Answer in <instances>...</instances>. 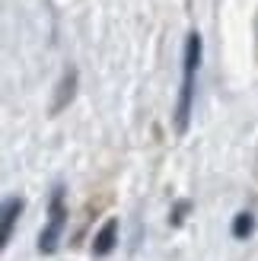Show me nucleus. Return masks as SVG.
Returning <instances> with one entry per match:
<instances>
[{
    "label": "nucleus",
    "mask_w": 258,
    "mask_h": 261,
    "mask_svg": "<svg viewBox=\"0 0 258 261\" xmlns=\"http://www.w3.org/2000/svg\"><path fill=\"white\" fill-rule=\"evenodd\" d=\"M201 67V35L188 32L185 38V55H182V86H178V102H175V130L185 134L191 121V102H195V76Z\"/></svg>",
    "instance_id": "1"
},
{
    "label": "nucleus",
    "mask_w": 258,
    "mask_h": 261,
    "mask_svg": "<svg viewBox=\"0 0 258 261\" xmlns=\"http://www.w3.org/2000/svg\"><path fill=\"white\" fill-rule=\"evenodd\" d=\"M64 223H67V207H64V188L55 185L51 188V198H48V223L38 236V252L51 255L61 242V232H64Z\"/></svg>",
    "instance_id": "2"
},
{
    "label": "nucleus",
    "mask_w": 258,
    "mask_h": 261,
    "mask_svg": "<svg viewBox=\"0 0 258 261\" xmlns=\"http://www.w3.org/2000/svg\"><path fill=\"white\" fill-rule=\"evenodd\" d=\"M76 83H80V76H76V67H67L58 83V93H55V102H51V115H58L70 106V99L76 96Z\"/></svg>",
    "instance_id": "3"
},
{
    "label": "nucleus",
    "mask_w": 258,
    "mask_h": 261,
    "mask_svg": "<svg viewBox=\"0 0 258 261\" xmlns=\"http://www.w3.org/2000/svg\"><path fill=\"white\" fill-rule=\"evenodd\" d=\"M22 214V198H7L4 201V211H0V245H10L13 236V226Z\"/></svg>",
    "instance_id": "4"
},
{
    "label": "nucleus",
    "mask_w": 258,
    "mask_h": 261,
    "mask_svg": "<svg viewBox=\"0 0 258 261\" xmlns=\"http://www.w3.org/2000/svg\"><path fill=\"white\" fill-rule=\"evenodd\" d=\"M115 245H118V220H106V223L99 226V232L93 236V252L96 255H109Z\"/></svg>",
    "instance_id": "5"
},
{
    "label": "nucleus",
    "mask_w": 258,
    "mask_h": 261,
    "mask_svg": "<svg viewBox=\"0 0 258 261\" xmlns=\"http://www.w3.org/2000/svg\"><path fill=\"white\" fill-rule=\"evenodd\" d=\"M252 226H255V220H252V214H249V211L236 214V220H233V236H236V239H246L249 232H252Z\"/></svg>",
    "instance_id": "6"
},
{
    "label": "nucleus",
    "mask_w": 258,
    "mask_h": 261,
    "mask_svg": "<svg viewBox=\"0 0 258 261\" xmlns=\"http://www.w3.org/2000/svg\"><path fill=\"white\" fill-rule=\"evenodd\" d=\"M185 211H188V204L182 201V204H175V214H172V223L178 226V223H182V217H185Z\"/></svg>",
    "instance_id": "7"
}]
</instances>
